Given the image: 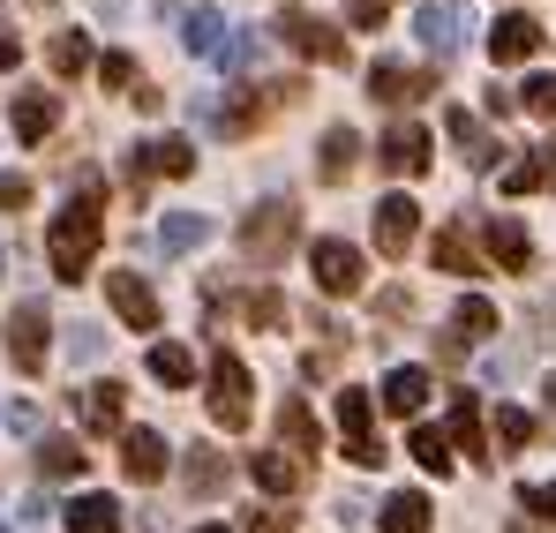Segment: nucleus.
Here are the masks:
<instances>
[{
	"label": "nucleus",
	"mask_w": 556,
	"mask_h": 533,
	"mask_svg": "<svg viewBox=\"0 0 556 533\" xmlns=\"http://www.w3.org/2000/svg\"><path fill=\"white\" fill-rule=\"evenodd\" d=\"M376 158H383V174H399V180H414V174H429V128H414V120H399L383 143H376Z\"/></svg>",
	"instance_id": "14"
},
{
	"label": "nucleus",
	"mask_w": 556,
	"mask_h": 533,
	"mask_svg": "<svg viewBox=\"0 0 556 533\" xmlns=\"http://www.w3.org/2000/svg\"><path fill=\"white\" fill-rule=\"evenodd\" d=\"M346 15H354V30H383V0H354Z\"/></svg>",
	"instance_id": "48"
},
{
	"label": "nucleus",
	"mask_w": 556,
	"mask_h": 533,
	"mask_svg": "<svg viewBox=\"0 0 556 533\" xmlns=\"http://www.w3.org/2000/svg\"><path fill=\"white\" fill-rule=\"evenodd\" d=\"M549 174H556V151H534L504 174V195H534V188H549Z\"/></svg>",
	"instance_id": "33"
},
{
	"label": "nucleus",
	"mask_w": 556,
	"mask_h": 533,
	"mask_svg": "<svg viewBox=\"0 0 556 533\" xmlns=\"http://www.w3.org/2000/svg\"><path fill=\"white\" fill-rule=\"evenodd\" d=\"M121 473H128V481H159V473H166V436H159V429H128V436H121Z\"/></svg>",
	"instance_id": "17"
},
{
	"label": "nucleus",
	"mask_w": 556,
	"mask_h": 533,
	"mask_svg": "<svg viewBox=\"0 0 556 533\" xmlns=\"http://www.w3.org/2000/svg\"><path fill=\"white\" fill-rule=\"evenodd\" d=\"M437 270H452V278H473V249H466V226H444L437 233Z\"/></svg>",
	"instance_id": "35"
},
{
	"label": "nucleus",
	"mask_w": 556,
	"mask_h": 533,
	"mask_svg": "<svg viewBox=\"0 0 556 533\" xmlns=\"http://www.w3.org/2000/svg\"><path fill=\"white\" fill-rule=\"evenodd\" d=\"M195 533H233V526H195Z\"/></svg>",
	"instance_id": "50"
},
{
	"label": "nucleus",
	"mask_w": 556,
	"mask_h": 533,
	"mask_svg": "<svg viewBox=\"0 0 556 533\" xmlns=\"http://www.w3.org/2000/svg\"><path fill=\"white\" fill-rule=\"evenodd\" d=\"M496 444H504V450H527V444H534V414H519V406H496Z\"/></svg>",
	"instance_id": "39"
},
{
	"label": "nucleus",
	"mask_w": 556,
	"mask_h": 533,
	"mask_svg": "<svg viewBox=\"0 0 556 533\" xmlns=\"http://www.w3.org/2000/svg\"><path fill=\"white\" fill-rule=\"evenodd\" d=\"M8 429H15V436H38V406L15 398V406H8Z\"/></svg>",
	"instance_id": "46"
},
{
	"label": "nucleus",
	"mask_w": 556,
	"mask_h": 533,
	"mask_svg": "<svg viewBox=\"0 0 556 533\" xmlns=\"http://www.w3.org/2000/svg\"><path fill=\"white\" fill-rule=\"evenodd\" d=\"M0 278H8V249H0Z\"/></svg>",
	"instance_id": "51"
},
{
	"label": "nucleus",
	"mask_w": 556,
	"mask_h": 533,
	"mask_svg": "<svg viewBox=\"0 0 556 533\" xmlns=\"http://www.w3.org/2000/svg\"><path fill=\"white\" fill-rule=\"evenodd\" d=\"M105 301L128 331H159V293L136 278V270H105Z\"/></svg>",
	"instance_id": "8"
},
{
	"label": "nucleus",
	"mask_w": 556,
	"mask_h": 533,
	"mask_svg": "<svg viewBox=\"0 0 556 533\" xmlns=\"http://www.w3.org/2000/svg\"><path fill=\"white\" fill-rule=\"evenodd\" d=\"M308 270H316L324 293H362V249H354V241H331V233H324V241L308 249Z\"/></svg>",
	"instance_id": "9"
},
{
	"label": "nucleus",
	"mask_w": 556,
	"mask_h": 533,
	"mask_svg": "<svg viewBox=\"0 0 556 533\" xmlns=\"http://www.w3.org/2000/svg\"><path fill=\"white\" fill-rule=\"evenodd\" d=\"M421 233V203L414 195H383L376 203V256H406Z\"/></svg>",
	"instance_id": "11"
},
{
	"label": "nucleus",
	"mask_w": 556,
	"mask_h": 533,
	"mask_svg": "<svg viewBox=\"0 0 556 533\" xmlns=\"http://www.w3.org/2000/svg\"><path fill=\"white\" fill-rule=\"evenodd\" d=\"M84 458H91L84 444H68V436H46V444H38V473L68 481V473H84Z\"/></svg>",
	"instance_id": "31"
},
{
	"label": "nucleus",
	"mask_w": 556,
	"mask_h": 533,
	"mask_svg": "<svg viewBox=\"0 0 556 533\" xmlns=\"http://www.w3.org/2000/svg\"><path fill=\"white\" fill-rule=\"evenodd\" d=\"M534 53H542V23H534V15H519V8H511V15H496V30H489V61H496V68H511V61H534Z\"/></svg>",
	"instance_id": "12"
},
{
	"label": "nucleus",
	"mask_w": 556,
	"mask_h": 533,
	"mask_svg": "<svg viewBox=\"0 0 556 533\" xmlns=\"http://www.w3.org/2000/svg\"><path fill=\"white\" fill-rule=\"evenodd\" d=\"M46 61H53V76H84V68H91V38H84V30H61V38L46 46Z\"/></svg>",
	"instance_id": "32"
},
{
	"label": "nucleus",
	"mask_w": 556,
	"mask_h": 533,
	"mask_svg": "<svg viewBox=\"0 0 556 533\" xmlns=\"http://www.w3.org/2000/svg\"><path fill=\"white\" fill-rule=\"evenodd\" d=\"M354 158H362V136H354V128H324L316 174H324V180H346V174H354Z\"/></svg>",
	"instance_id": "26"
},
{
	"label": "nucleus",
	"mask_w": 556,
	"mask_h": 533,
	"mask_svg": "<svg viewBox=\"0 0 556 533\" xmlns=\"http://www.w3.org/2000/svg\"><path fill=\"white\" fill-rule=\"evenodd\" d=\"M249 473H256V488H271V496H301V481H308V466H301L293 450H256Z\"/></svg>",
	"instance_id": "18"
},
{
	"label": "nucleus",
	"mask_w": 556,
	"mask_h": 533,
	"mask_svg": "<svg viewBox=\"0 0 556 533\" xmlns=\"http://www.w3.org/2000/svg\"><path fill=\"white\" fill-rule=\"evenodd\" d=\"M256 53H264V38H256V30H241V38H226V46H218V68H256Z\"/></svg>",
	"instance_id": "40"
},
{
	"label": "nucleus",
	"mask_w": 556,
	"mask_h": 533,
	"mask_svg": "<svg viewBox=\"0 0 556 533\" xmlns=\"http://www.w3.org/2000/svg\"><path fill=\"white\" fill-rule=\"evenodd\" d=\"M293 241H301V211H293V203H256V211H249V218H241V256H249V264L256 270H271V264H286V249H293Z\"/></svg>",
	"instance_id": "2"
},
{
	"label": "nucleus",
	"mask_w": 556,
	"mask_h": 533,
	"mask_svg": "<svg viewBox=\"0 0 556 533\" xmlns=\"http://www.w3.org/2000/svg\"><path fill=\"white\" fill-rule=\"evenodd\" d=\"M278 436H286V444H278V450H293L301 466H308V450L324 444V436H316V414H308L301 398H286V406H278Z\"/></svg>",
	"instance_id": "25"
},
{
	"label": "nucleus",
	"mask_w": 556,
	"mask_h": 533,
	"mask_svg": "<svg viewBox=\"0 0 556 533\" xmlns=\"http://www.w3.org/2000/svg\"><path fill=\"white\" fill-rule=\"evenodd\" d=\"M98 241H105V203H98V174L76 180V195H68V211L46 226V264H53V278H91L98 264Z\"/></svg>",
	"instance_id": "1"
},
{
	"label": "nucleus",
	"mask_w": 556,
	"mask_h": 533,
	"mask_svg": "<svg viewBox=\"0 0 556 533\" xmlns=\"http://www.w3.org/2000/svg\"><path fill=\"white\" fill-rule=\"evenodd\" d=\"M444 444H452V450H473V458H496V450H489V436H481V398H473V391H459V398H452V429H444Z\"/></svg>",
	"instance_id": "21"
},
{
	"label": "nucleus",
	"mask_w": 556,
	"mask_h": 533,
	"mask_svg": "<svg viewBox=\"0 0 556 533\" xmlns=\"http://www.w3.org/2000/svg\"><path fill=\"white\" fill-rule=\"evenodd\" d=\"M0 533H8V519H0Z\"/></svg>",
	"instance_id": "53"
},
{
	"label": "nucleus",
	"mask_w": 556,
	"mask_h": 533,
	"mask_svg": "<svg viewBox=\"0 0 556 533\" xmlns=\"http://www.w3.org/2000/svg\"><path fill=\"white\" fill-rule=\"evenodd\" d=\"M76 414H84V429H98V436L121 429V383H113V376H105V383H84V391H76Z\"/></svg>",
	"instance_id": "22"
},
{
	"label": "nucleus",
	"mask_w": 556,
	"mask_h": 533,
	"mask_svg": "<svg viewBox=\"0 0 556 533\" xmlns=\"http://www.w3.org/2000/svg\"><path fill=\"white\" fill-rule=\"evenodd\" d=\"M519 113H542V120H556V76H534V84L519 90Z\"/></svg>",
	"instance_id": "41"
},
{
	"label": "nucleus",
	"mask_w": 556,
	"mask_h": 533,
	"mask_svg": "<svg viewBox=\"0 0 556 533\" xmlns=\"http://www.w3.org/2000/svg\"><path fill=\"white\" fill-rule=\"evenodd\" d=\"M519 504H527L542 526H556V481H527V488H519Z\"/></svg>",
	"instance_id": "42"
},
{
	"label": "nucleus",
	"mask_w": 556,
	"mask_h": 533,
	"mask_svg": "<svg viewBox=\"0 0 556 533\" xmlns=\"http://www.w3.org/2000/svg\"><path fill=\"white\" fill-rule=\"evenodd\" d=\"M151 376L181 391V383H195V354L188 346H151Z\"/></svg>",
	"instance_id": "36"
},
{
	"label": "nucleus",
	"mask_w": 556,
	"mask_h": 533,
	"mask_svg": "<svg viewBox=\"0 0 556 533\" xmlns=\"http://www.w3.org/2000/svg\"><path fill=\"white\" fill-rule=\"evenodd\" d=\"M466 30H473L466 0H421V15H414V38H421L437 61H459V53H466Z\"/></svg>",
	"instance_id": "4"
},
{
	"label": "nucleus",
	"mask_w": 556,
	"mask_h": 533,
	"mask_svg": "<svg viewBox=\"0 0 556 533\" xmlns=\"http://www.w3.org/2000/svg\"><path fill=\"white\" fill-rule=\"evenodd\" d=\"M452 331H459V339H496V301L466 293V301H459V316H452Z\"/></svg>",
	"instance_id": "34"
},
{
	"label": "nucleus",
	"mask_w": 556,
	"mask_h": 533,
	"mask_svg": "<svg viewBox=\"0 0 556 533\" xmlns=\"http://www.w3.org/2000/svg\"><path fill=\"white\" fill-rule=\"evenodd\" d=\"M437 76H421V68H399V61H376L369 68V98L376 105H414V98H429Z\"/></svg>",
	"instance_id": "15"
},
{
	"label": "nucleus",
	"mask_w": 556,
	"mask_h": 533,
	"mask_svg": "<svg viewBox=\"0 0 556 533\" xmlns=\"http://www.w3.org/2000/svg\"><path fill=\"white\" fill-rule=\"evenodd\" d=\"M203 241H211V218H203V211H174V218L159 226V249H166V256H188V249H203Z\"/></svg>",
	"instance_id": "27"
},
{
	"label": "nucleus",
	"mask_w": 556,
	"mask_h": 533,
	"mask_svg": "<svg viewBox=\"0 0 556 533\" xmlns=\"http://www.w3.org/2000/svg\"><path fill=\"white\" fill-rule=\"evenodd\" d=\"M68 533H121V504L113 496H76L68 504Z\"/></svg>",
	"instance_id": "29"
},
{
	"label": "nucleus",
	"mask_w": 556,
	"mask_h": 533,
	"mask_svg": "<svg viewBox=\"0 0 556 533\" xmlns=\"http://www.w3.org/2000/svg\"><path fill=\"white\" fill-rule=\"evenodd\" d=\"M181 46L195 53V61H218V46H226V15H218V8H188Z\"/></svg>",
	"instance_id": "23"
},
{
	"label": "nucleus",
	"mask_w": 556,
	"mask_h": 533,
	"mask_svg": "<svg viewBox=\"0 0 556 533\" xmlns=\"http://www.w3.org/2000/svg\"><path fill=\"white\" fill-rule=\"evenodd\" d=\"M293 98H301V84H264V90H241V98H233L226 113H211V120H218L226 136H249V128H256L271 105H293Z\"/></svg>",
	"instance_id": "13"
},
{
	"label": "nucleus",
	"mask_w": 556,
	"mask_h": 533,
	"mask_svg": "<svg viewBox=\"0 0 556 533\" xmlns=\"http://www.w3.org/2000/svg\"><path fill=\"white\" fill-rule=\"evenodd\" d=\"M188 488H195V496H218V488H226V458H218V450H188Z\"/></svg>",
	"instance_id": "37"
},
{
	"label": "nucleus",
	"mask_w": 556,
	"mask_h": 533,
	"mask_svg": "<svg viewBox=\"0 0 556 533\" xmlns=\"http://www.w3.org/2000/svg\"><path fill=\"white\" fill-rule=\"evenodd\" d=\"M421 406H429V368H391V376H383V414L414 421Z\"/></svg>",
	"instance_id": "19"
},
{
	"label": "nucleus",
	"mask_w": 556,
	"mask_h": 533,
	"mask_svg": "<svg viewBox=\"0 0 556 533\" xmlns=\"http://www.w3.org/2000/svg\"><path fill=\"white\" fill-rule=\"evenodd\" d=\"M339 436H346V458H354V466H383V458H391V450L376 444V398L354 391V383L339 391Z\"/></svg>",
	"instance_id": "5"
},
{
	"label": "nucleus",
	"mask_w": 556,
	"mask_h": 533,
	"mask_svg": "<svg viewBox=\"0 0 556 533\" xmlns=\"http://www.w3.org/2000/svg\"><path fill=\"white\" fill-rule=\"evenodd\" d=\"M481 241H489V256H496L504 270H527V264H534V249H527V226H519V218H489V233H481Z\"/></svg>",
	"instance_id": "24"
},
{
	"label": "nucleus",
	"mask_w": 556,
	"mask_h": 533,
	"mask_svg": "<svg viewBox=\"0 0 556 533\" xmlns=\"http://www.w3.org/2000/svg\"><path fill=\"white\" fill-rule=\"evenodd\" d=\"M241 316H249L256 331H278V323H286V301H278L271 285H256V293H241Z\"/></svg>",
	"instance_id": "38"
},
{
	"label": "nucleus",
	"mask_w": 556,
	"mask_h": 533,
	"mask_svg": "<svg viewBox=\"0 0 556 533\" xmlns=\"http://www.w3.org/2000/svg\"><path fill=\"white\" fill-rule=\"evenodd\" d=\"M249 414H256V398H249V368H241V354H211V421L226 429V436H241L249 429Z\"/></svg>",
	"instance_id": "3"
},
{
	"label": "nucleus",
	"mask_w": 556,
	"mask_h": 533,
	"mask_svg": "<svg viewBox=\"0 0 556 533\" xmlns=\"http://www.w3.org/2000/svg\"><path fill=\"white\" fill-rule=\"evenodd\" d=\"M8 128H15V143H46V136L61 128V98H53V90H23L15 113H8Z\"/></svg>",
	"instance_id": "16"
},
{
	"label": "nucleus",
	"mask_w": 556,
	"mask_h": 533,
	"mask_svg": "<svg viewBox=\"0 0 556 533\" xmlns=\"http://www.w3.org/2000/svg\"><path fill=\"white\" fill-rule=\"evenodd\" d=\"M278 38H286L301 61H324V68H331V61H346V30H331V23H316V15H286V23H278Z\"/></svg>",
	"instance_id": "10"
},
{
	"label": "nucleus",
	"mask_w": 556,
	"mask_h": 533,
	"mask_svg": "<svg viewBox=\"0 0 556 533\" xmlns=\"http://www.w3.org/2000/svg\"><path fill=\"white\" fill-rule=\"evenodd\" d=\"M511 533H527V526H511Z\"/></svg>",
	"instance_id": "54"
},
{
	"label": "nucleus",
	"mask_w": 556,
	"mask_h": 533,
	"mask_svg": "<svg viewBox=\"0 0 556 533\" xmlns=\"http://www.w3.org/2000/svg\"><path fill=\"white\" fill-rule=\"evenodd\" d=\"M98 84H105V90H128V84H136V61H128V53H105V61H98Z\"/></svg>",
	"instance_id": "43"
},
{
	"label": "nucleus",
	"mask_w": 556,
	"mask_h": 533,
	"mask_svg": "<svg viewBox=\"0 0 556 533\" xmlns=\"http://www.w3.org/2000/svg\"><path fill=\"white\" fill-rule=\"evenodd\" d=\"M542 151H556V136H549V143H542Z\"/></svg>",
	"instance_id": "52"
},
{
	"label": "nucleus",
	"mask_w": 556,
	"mask_h": 533,
	"mask_svg": "<svg viewBox=\"0 0 556 533\" xmlns=\"http://www.w3.org/2000/svg\"><path fill=\"white\" fill-rule=\"evenodd\" d=\"M249 533H293V511H249Z\"/></svg>",
	"instance_id": "47"
},
{
	"label": "nucleus",
	"mask_w": 556,
	"mask_h": 533,
	"mask_svg": "<svg viewBox=\"0 0 556 533\" xmlns=\"http://www.w3.org/2000/svg\"><path fill=\"white\" fill-rule=\"evenodd\" d=\"M98 346H105V339H98L91 323H76V331H68V354H76V360H98Z\"/></svg>",
	"instance_id": "45"
},
{
	"label": "nucleus",
	"mask_w": 556,
	"mask_h": 533,
	"mask_svg": "<svg viewBox=\"0 0 556 533\" xmlns=\"http://www.w3.org/2000/svg\"><path fill=\"white\" fill-rule=\"evenodd\" d=\"M30 203V180L23 174H0V211H23Z\"/></svg>",
	"instance_id": "44"
},
{
	"label": "nucleus",
	"mask_w": 556,
	"mask_h": 533,
	"mask_svg": "<svg viewBox=\"0 0 556 533\" xmlns=\"http://www.w3.org/2000/svg\"><path fill=\"white\" fill-rule=\"evenodd\" d=\"M121 174H128L136 195H143V180H151V174L181 180V174H195V143H181V136H151V143H136V151H128V166H121Z\"/></svg>",
	"instance_id": "6"
},
{
	"label": "nucleus",
	"mask_w": 556,
	"mask_h": 533,
	"mask_svg": "<svg viewBox=\"0 0 556 533\" xmlns=\"http://www.w3.org/2000/svg\"><path fill=\"white\" fill-rule=\"evenodd\" d=\"M46 331H53V323H46V301H15V308H8V354H15L23 376H46V346H53Z\"/></svg>",
	"instance_id": "7"
},
{
	"label": "nucleus",
	"mask_w": 556,
	"mask_h": 533,
	"mask_svg": "<svg viewBox=\"0 0 556 533\" xmlns=\"http://www.w3.org/2000/svg\"><path fill=\"white\" fill-rule=\"evenodd\" d=\"M383 533H429V496H421V488L383 496Z\"/></svg>",
	"instance_id": "28"
},
{
	"label": "nucleus",
	"mask_w": 556,
	"mask_h": 533,
	"mask_svg": "<svg viewBox=\"0 0 556 533\" xmlns=\"http://www.w3.org/2000/svg\"><path fill=\"white\" fill-rule=\"evenodd\" d=\"M406 450L421 458V473H437V481L452 473V444H444V429H429V421H421V429L406 436Z\"/></svg>",
	"instance_id": "30"
},
{
	"label": "nucleus",
	"mask_w": 556,
	"mask_h": 533,
	"mask_svg": "<svg viewBox=\"0 0 556 533\" xmlns=\"http://www.w3.org/2000/svg\"><path fill=\"white\" fill-rule=\"evenodd\" d=\"M542 406H549V414H556V376H549V383H542Z\"/></svg>",
	"instance_id": "49"
},
{
	"label": "nucleus",
	"mask_w": 556,
	"mask_h": 533,
	"mask_svg": "<svg viewBox=\"0 0 556 533\" xmlns=\"http://www.w3.org/2000/svg\"><path fill=\"white\" fill-rule=\"evenodd\" d=\"M444 128H452V143H459L466 166H496V158H504V143H489V128H481L466 105H452V113H444Z\"/></svg>",
	"instance_id": "20"
}]
</instances>
